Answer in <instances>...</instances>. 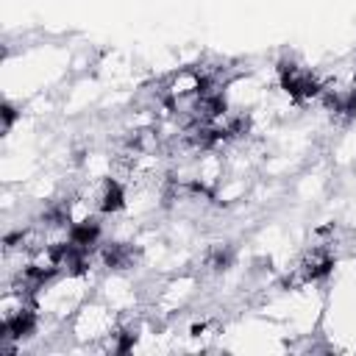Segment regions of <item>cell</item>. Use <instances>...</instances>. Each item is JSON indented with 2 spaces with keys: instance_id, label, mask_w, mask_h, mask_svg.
<instances>
[{
  "instance_id": "6da1fadb",
  "label": "cell",
  "mask_w": 356,
  "mask_h": 356,
  "mask_svg": "<svg viewBox=\"0 0 356 356\" xmlns=\"http://www.w3.org/2000/svg\"><path fill=\"white\" fill-rule=\"evenodd\" d=\"M122 206H125V189H122V184L114 181V178H106V181H103V189H100V195H97V209H100L103 214H114V211H120Z\"/></svg>"
},
{
  "instance_id": "7a4b0ae2",
  "label": "cell",
  "mask_w": 356,
  "mask_h": 356,
  "mask_svg": "<svg viewBox=\"0 0 356 356\" xmlns=\"http://www.w3.org/2000/svg\"><path fill=\"white\" fill-rule=\"evenodd\" d=\"M14 120H17L14 106H11V103H3V131H8V128L14 125Z\"/></svg>"
}]
</instances>
